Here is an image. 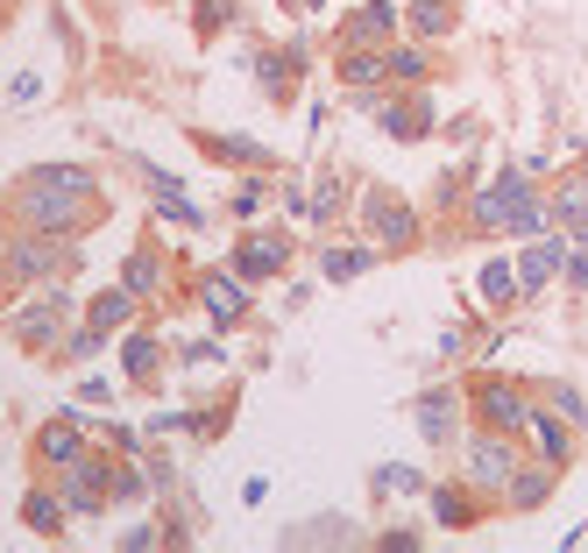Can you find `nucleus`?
I'll return each instance as SVG.
<instances>
[{"instance_id": "nucleus-1", "label": "nucleus", "mask_w": 588, "mask_h": 553, "mask_svg": "<svg viewBox=\"0 0 588 553\" xmlns=\"http://www.w3.org/2000/svg\"><path fill=\"white\" fill-rule=\"evenodd\" d=\"M476 220L482 227H518V235L546 227V206L532 192V170H503L497 185H482V192H476Z\"/></svg>"}, {"instance_id": "nucleus-2", "label": "nucleus", "mask_w": 588, "mask_h": 553, "mask_svg": "<svg viewBox=\"0 0 588 553\" xmlns=\"http://www.w3.org/2000/svg\"><path fill=\"white\" fill-rule=\"evenodd\" d=\"M22 214H29L36 235H71L86 214H100V199H92V192H65V185H29Z\"/></svg>"}, {"instance_id": "nucleus-3", "label": "nucleus", "mask_w": 588, "mask_h": 553, "mask_svg": "<svg viewBox=\"0 0 588 553\" xmlns=\"http://www.w3.org/2000/svg\"><path fill=\"white\" fill-rule=\"evenodd\" d=\"M362 220H369V235H376L383 249H411V241H419V214H411L404 199H390V192H369Z\"/></svg>"}, {"instance_id": "nucleus-4", "label": "nucleus", "mask_w": 588, "mask_h": 553, "mask_svg": "<svg viewBox=\"0 0 588 553\" xmlns=\"http://www.w3.org/2000/svg\"><path fill=\"white\" fill-rule=\"evenodd\" d=\"M511 468H518V447L503 441L497 426H489L482 441L468 447V483H482V490H503V483H511Z\"/></svg>"}, {"instance_id": "nucleus-5", "label": "nucleus", "mask_w": 588, "mask_h": 553, "mask_svg": "<svg viewBox=\"0 0 588 553\" xmlns=\"http://www.w3.org/2000/svg\"><path fill=\"white\" fill-rule=\"evenodd\" d=\"M476 412H482L497 433H511V426H525V418H532L525 391H518V384H503V376H482V384H476Z\"/></svg>"}, {"instance_id": "nucleus-6", "label": "nucleus", "mask_w": 588, "mask_h": 553, "mask_svg": "<svg viewBox=\"0 0 588 553\" xmlns=\"http://www.w3.org/2000/svg\"><path fill=\"white\" fill-rule=\"evenodd\" d=\"M107 462H92V454H78V462H71V483H65V504L71 511H100L107 504Z\"/></svg>"}, {"instance_id": "nucleus-7", "label": "nucleus", "mask_w": 588, "mask_h": 553, "mask_svg": "<svg viewBox=\"0 0 588 553\" xmlns=\"http://www.w3.org/2000/svg\"><path fill=\"white\" fill-rule=\"evenodd\" d=\"M560 270H567V249H560V241H539V249H525V263H518L525 298H532V292H546V284H553Z\"/></svg>"}, {"instance_id": "nucleus-8", "label": "nucleus", "mask_w": 588, "mask_h": 553, "mask_svg": "<svg viewBox=\"0 0 588 553\" xmlns=\"http://www.w3.org/2000/svg\"><path fill=\"white\" fill-rule=\"evenodd\" d=\"M14 270H22V277H57V270H71V256L65 249H57V241L43 235V241H14Z\"/></svg>"}, {"instance_id": "nucleus-9", "label": "nucleus", "mask_w": 588, "mask_h": 553, "mask_svg": "<svg viewBox=\"0 0 588 553\" xmlns=\"http://www.w3.org/2000/svg\"><path fill=\"white\" fill-rule=\"evenodd\" d=\"M57 319H65V305H57V298L29 305V313H14V340H29V348H43V340H57Z\"/></svg>"}, {"instance_id": "nucleus-10", "label": "nucleus", "mask_w": 588, "mask_h": 553, "mask_svg": "<svg viewBox=\"0 0 588 553\" xmlns=\"http://www.w3.org/2000/svg\"><path fill=\"white\" fill-rule=\"evenodd\" d=\"M518 292H525V284H518L511 263H489V270H482V305H489V313H511Z\"/></svg>"}, {"instance_id": "nucleus-11", "label": "nucleus", "mask_w": 588, "mask_h": 553, "mask_svg": "<svg viewBox=\"0 0 588 553\" xmlns=\"http://www.w3.org/2000/svg\"><path fill=\"white\" fill-rule=\"evenodd\" d=\"M532 441H539V454H546V462H567V454H575V426H567V418L553 412V418H532Z\"/></svg>"}, {"instance_id": "nucleus-12", "label": "nucleus", "mask_w": 588, "mask_h": 553, "mask_svg": "<svg viewBox=\"0 0 588 553\" xmlns=\"http://www.w3.org/2000/svg\"><path fill=\"white\" fill-rule=\"evenodd\" d=\"M36 454L57 462V468H71L78 454H86V441H78V426H43V433H36Z\"/></svg>"}, {"instance_id": "nucleus-13", "label": "nucleus", "mask_w": 588, "mask_h": 553, "mask_svg": "<svg viewBox=\"0 0 588 553\" xmlns=\"http://www.w3.org/2000/svg\"><path fill=\"white\" fill-rule=\"evenodd\" d=\"M511 504L518 511H532V504H546V490H553V468H511Z\"/></svg>"}, {"instance_id": "nucleus-14", "label": "nucleus", "mask_w": 588, "mask_h": 553, "mask_svg": "<svg viewBox=\"0 0 588 553\" xmlns=\"http://www.w3.org/2000/svg\"><path fill=\"white\" fill-rule=\"evenodd\" d=\"M65 511H71V504H57L50 490H29V504H22V525H29V532H65V525H57Z\"/></svg>"}, {"instance_id": "nucleus-15", "label": "nucleus", "mask_w": 588, "mask_h": 553, "mask_svg": "<svg viewBox=\"0 0 588 553\" xmlns=\"http://www.w3.org/2000/svg\"><path fill=\"white\" fill-rule=\"evenodd\" d=\"M390 29H398V8H390V0H369V8L355 14V29H347V36H355V43H369V36H376V43H383Z\"/></svg>"}, {"instance_id": "nucleus-16", "label": "nucleus", "mask_w": 588, "mask_h": 553, "mask_svg": "<svg viewBox=\"0 0 588 553\" xmlns=\"http://www.w3.org/2000/svg\"><path fill=\"white\" fill-rule=\"evenodd\" d=\"M29 185H65V192H92V170H78V164H36V170H29Z\"/></svg>"}, {"instance_id": "nucleus-17", "label": "nucleus", "mask_w": 588, "mask_h": 553, "mask_svg": "<svg viewBox=\"0 0 588 553\" xmlns=\"http://www.w3.org/2000/svg\"><path fill=\"white\" fill-rule=\"evenodd\" d=\"M128 313H135V292H128V284H121V292H107L100 305H92V334H114V327H121Z\"/></svg>"}, {"instance_id": "nucleus-18", "label": "nucleus", "mask_w": 588, "mask_h": 553, "mask_svg": "<svg viewBox=\"0 0 588 553\" xmlns=\"http://www.w3.org/2000/svg\"><path fill=\"white\" fill-rule=\"evenodd\" d=\"M433 519L461 532V525H476V504H468L461 490H447V483H440V490H433Z\"/></svg>"}, {"instance_id": "nucleus-19", "label": "nucleus", "mask_w": 588, "mask_h": 553, "mask_svg": "<svg viewBox=\"0 0 588 553\" xmlns=\"http://www.w3.org/2000/svg\"><path fill=\"white\" fill-rule=\"evenodd\" d=\"M419 433H425V441H447V433H454V397H425V405H419Z\"/></svg>"}, {"instance_id": "nucleus-20", "label": "nucleus", "mask_w": 588, "mask_h": 553, "mask_svg": "<svg viewBox=\"0 0 588 553\" xmlns=\"http://www.w3.org/2000/svg\"><path fill=\"white\" fill-rule=\"evenodd\" d=\"M206 298H213V319H227V327L242 319V284L234 277H206Z\"/></svg>"}, {"instance_id": "nucleus-21", "label": "nucleus", "mask_w": 588, "mask_h": 553, "mask_svg": "<svg viewBox=\"0 0 588 553\" xmlns=\"http://www.w3.org/2000/svg\"><path fill=\"white\" fill-rule=\"evenodd\" d=\"M411 29H419V36H447V29H454V8H447V0H419V8H411Z\"/></svg>"}, {"instance_id": "nucleus-22", "label": "nucleus", "mask_w": 588, "mask_h": 553, "mask_svg": "<svg viewBox=\"0 0 588 553\" xmlns=\"http://www.w3.org/2000/svg\"><path fill=\"white\" fill-rule=\"evenodd\" d=\"M546 405H553L567 426H588V405H581V391H575V384H553V391H546Z\"/></svg>"}, {"instance_id": "nucleus-23", "label": "nucleus", "mask_w": 588, "mask_h": 553, "mask_svg": "<svg viewBox=\"0 0 588 553\" xmlns=\"http://www.w3.org/2000/svg\"><path fill=\"white\" fill-rule=\"evenodd\" d=\"M383 128H390L398 142H411V136H425V113H419V107H383Z\"/></svg>"}, {"instance_id": "nucleus-24", "label": "nucleus", "mask_w": 588, "mask_h": 553, "mask_svg": "<svg viewBox=\"0 0 588 553\" xmlns=\"http://www.w3.org/2000/svg\"><path fill=\"white\" fill-rule=\"evenodd\" d=\"M277 263H284V249H263V241H248V249H242V277H270Z\"/></svg>"}, {"instance_id": "nucleus-25", "label": "nucleus", "mask_w": 588, "mask_h": 553, "mask_svg": "<svg viewBox=\"0 0 588 553\" xmlns=\"http://www.w3.org/2000/svg\"><path fill=\"white\" fill-rule=\"evenodd\" d=\"M362 270H369V249H333V256H326V277H341V284L362 277Z\"/></svg>"}, {"instance_id": "nucleus-26", "label": "nucleus", "mask_w": 588, "mask_h": 553, "mask_svg": "<svg viewBox=\"0 0 588 553\" xmlns=\"http://www.w3.org/2000/svg\"><path fill=\"white\" fill-rule=\"evenodd\" d=\"M149 369H156V340L135 334V340H128V376H149Z\"/></svg>"}, {"instance_id": "nucleus-27", "label": "nucleus", "mask_w": 588, "mask_h": 553, "mask_svg": "<svg viewBox=\"0 0 588 553\" xmlns=\"http://www.w3.org/2000/svg\"><path fill=\"white\" fill-rule=\"evenodd\" d=\"M149 284H156V256H128V292H135V298H143V292H149Z\"/></svg>"}, {"instance_id": "nucleus-28", "label": "nucleus", "mask_w": 588, "mask_h": 553, "mask_svg": "<svg viewBox=\"0 0 588 553\" xmlns=\"http://www.w3.org/2000/svg\"><path fill=\"white\" fill-rule=\"evenodd\" d=\"M383 71H390V79H404V86H411V79H419V50H390V57H383Z\"/></svg>"}, {"instance_id": "nucleus-29", "label": "nucleus", "mask_w": 588, "mask_h": 553, "mask_svg": "<svg viewBox=\"0 0 588 553\" xmlns=\"http://www.w3.org/2000/svg\"><path fill=\"white\" fill-rule=\"evenodd\" d=\"M341 71H347V79H355V86H369V79H376V71H383V57H362V50H355V57H347Z\"/></svg>"}, {"instance_id": "nucleus-30", "label": "nucleus", "mask_w": 588, "mask_h": 553, "mask_svg": "<svg viewBox=\"0 0 588 553\" xmlns=\"http://www.w3.org/2000/svg\"><path fill=\"white\" fill-rule=\"evenodd\" d=\"M567 284H575V292H588V249H581L575 263H567Z\"/></svg>"}, {"instance_id": "nucleus-31", "label": "nucleus", "mask_w": 588, "mask_h": 553, "mask_svg": "<svg viewBox=\"0 0 588 553\" xmlns=\"http://www.w3.org/2000/svg\"><path fill=\"white\" fill-rule=\"evenodd\" d=\"M575 241H581V249H588V220H575Z\"/></svg>"}]
</instances>
